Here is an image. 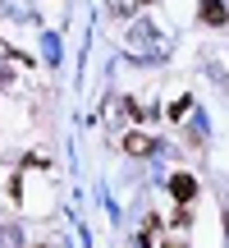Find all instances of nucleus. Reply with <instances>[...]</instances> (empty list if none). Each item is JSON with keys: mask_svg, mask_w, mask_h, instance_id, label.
Returning a JSON list of instances; mask_svg holds the SVG:
<instances>
[{"mask_svg": "<svg viewBox=\"0 0 229 248\" xmlns=\"http://www.w3.org/2000/svg\"><path fill=\"white\" fill-rule=\"evenodd\" d=\"M133 9H138V5H133V0H110V14H114V18H129Z\"/></svg>", "mask_w": 229, "mask_h": 248, "instance_id": "obj_4", "label": "nucleus"}, {"mask_svg": "<svg viewBox=\"0 0 229 248\" xmlns=\"http://www.w3.org/2000/svg\"><path fill=\"white\" fill-rule=\"evenodd\" d=\"M170 198H174V202H193L197 198V179L193 175H174L170 179Z\"/></svg>", "mask_w": 229, "mask_h": 248, "instance_id": "obj_1", "label": "nucleus"}, {"mask_svg": "<svg viewBox=\"0 0 229 248\" xmlns=\"http://www.w3.org/2000/svg\"><path fill=\"white\" fill-rule=\"evenodd\" d=\"M197 18H202L206 28H225L229 23V9L220 5V0H202V14H197Z\"/></svg>", "mask_w": 229, "mask_h": 248, "instance_id": "obj_2", "label": "nucleus"}, {"mask_svg": "<svg viewBox=\"0 0 229 248\" xmlns=\"http://www.w3.org/2000/svg\"><path fill=\"white\" fill-rule=\"evenodd\" d=\"M133 5H138V9H142V5H151V0H133Z\"/></svg>", "mask_w": 229, "mask_h": 248, "instance_id": "obj_6", "label": "nucleus"}, {"mask_svg": "<svg viewBox=\"0 0 229 248\" xmlns=\"http://www.w3.org/2000/svg\"><path fill=\"white\" fill-rule=\"evenodd\" d=\"M124 152H129V156H151V152H156V138H147V133H129V138H124Z\"/></svg>", "mask_w": 229, "mask_h": 248, "instance_id": "obj_3", "label": "nucleus"}, {"mask_svg": "<svg viewBox=\"0 0 229 248\" xmlns=\"http://www.w3.org/2000/svg\"><path fill=\"white\" fill-rule=\"evenodd\" d=\"M179 115H188V97H179V101H170V120H179Z\"/></svg>", "mask_w": 229, "mask_h": 248, "instance_id": "obj_5", "label": "nucleus"}]
</instances>
